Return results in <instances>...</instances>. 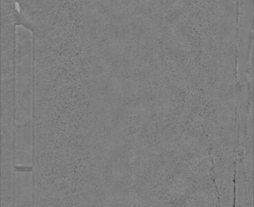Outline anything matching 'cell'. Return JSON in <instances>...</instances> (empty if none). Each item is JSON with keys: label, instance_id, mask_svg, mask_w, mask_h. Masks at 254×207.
I'll return each instance as SVG.
<instances>
[{"label": "cell", "instance_id": "6da1fadb", "mask_svg": "<svg viewBox=\"0 0 254 207\" xmlns=\"http://www.w3.org/2000/svg\"><path fill=\"white\" fill-rule=\"evenodd\" d=\"M18 10H15L16 24L33 31L34 30V13L33 0H15Z\"/></svg>", "mask_w": 254, "mask_h": 207}]
</instances>
